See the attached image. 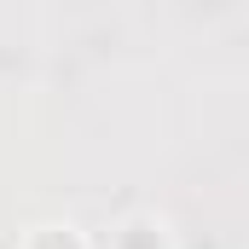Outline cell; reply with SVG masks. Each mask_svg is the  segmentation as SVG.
Returning <instances> with one entry per match:
<instances>
[{"mask_svg":"<svg viewBox=\"0 0 249 249\" xmlns=\"http://www.w3.org/2000/svg\"><path fill=\"white\" fill-rule=\"evenodd\" d=\"M105 249H174V232L157 214H127L122 226H110V244Z\"/></svg>","mask_w":249,"mask_h":249,"instance_id":"cell-1","label":"cell"},{"mask_svg":"<svg viewBox=\"0 0 249 249\" xmlns=\"http://www.w3.org/2000/svg\"><path fill=\"white\" fill-rule=\"evenodd\" d=\"M18 249H87V238H81L75 226H35Z\"/></svg>","mask_w":249,"mask_h":249,"instance_id":"cell-2","label":"cell"}]
</instances>
